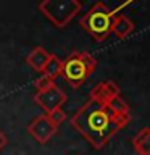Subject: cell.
Returning <instances> with one entry per match:
<instances>
[{
  "mask_svg": "<svg viewBox=\"0 0 150 155\" xmlns=\"http://www.w3.org/2000/svg\"><path fill=\"white\" fill-rule=\"evenodd\" d=\"M70 123L92 147L100 150L129 121L118 118L106 105L89 99L70 118Z\"/></svg>",
  "mask_w": 150,
  "mask_h": 155,
  "instance_id": "6da1fadb",
  "label": "cell"
},
{
  "mask_svg": "<svg viewBox=\"0 0 150 155\" xmlns=\"http://www.w3.org/2000/svg\"><path fill=\"white\" fill-rule=\"evenodd\" d=\"M118 13H116L115 10L108 8L102 2H97L95 5H92V8L79 19V26L84 29L87 34H90V36L94 37V41L103 42L111 34V24H113V18Z\"/></svg>",
  "mask_w": 150,
  "mask_h": 155,
  "instance_id": "7a4b0ae2",
  "label": "cell"
},
{
  "mask_svg": "<svg viewBox=\"0 0 150 155\" xmlns=\"http://www.w3.org/2000/svg\"><path fill=\"white\" fill-rule=\"evenodd\" d=\"M97 68V60L90 53L74 50L63 60L61 76L71 87H81Z\"/></svg>",
  "mask_w": 150,
  "mask_h": 155,
  "instance_id": "3957f363",
  "label": "cell"
},
{
  "mask_svg": "<svg viewBox=\"0 0 150 155\" xmlns=\"http://www.w3.org/2000/svg\"><path fill=\"white\" fill-rule=\"evenodd\" d=\"M37 8L53 26L63 29L81 12L82 5L77 0H42Z\"/></svg>",
  "mask_w": 150,
  "mask_h": 155,
  "instance_id": "277c9868",
  "label": "cell"
},
{
  "mask_svg": "<svg viewBox=\"0 0 150 155\" xmlns=\"http://www.w3.org/2000/svg\"><path fill=\"white\" fill-rule=\"evenodd\" d=\"M26 131H28V134L31 136V137L36 139V142L44 145L57 134L58 128L48 120V116L45 113H42V115L36 116V118L28 124Z\"/></svg>",
  "mask_w": 150,
  "mask_h": 155,
  "instance_id": "5b68a950",
  "label": "cell"
},
{
  "mask_svg": "<svg viewBox=\"0 0 150 155\" xmlns=\"http://www.w3.org/2000/svg\"><path fill=\"white\" fill-rule=\"evenodd\" d=\"M66 99H68L66 94L57 84L52 86L47 91L36 92V95H34V102L44 110L45 115L53 111V110H57V108H61V105L66 102Z\"/></svg>",
  "mask_w": 150,
  "mask_h": 155,
  "instance_id": "8992f818",
  "label": "cell"
},
{
  "mask_svg": "<svg viewBox=\"0 0 150 155\" xmlns=\"http://www.w3.org/2000/svg\"><path fill=\"white\" fill-rule=\"evenodd\" d=\"M119 95V87L118 84H115L113 81H102L99 84H95L92 87L90 94H89V99L97 102V104H102V105H106L111 99Z\"/></svg>",
  "mask_w": 150,
  "mask_h": 155,
  "instance_id": "52a82bcc",
  "label": "cell"
},
{
  "mask_svg": "<svg viewBox=\"0 0 150 155\" xmlns=\"http://www.w3.org/2000/svg\"><path fill=\"white\" fill-rule=\"evenodd\" d=\"M53 57V53L45 50L44 47H34L26 57V63L37 73H44L47 63L50 61V58Z\"/></svg>",
  "mask_w": 150,
  "mask_h": 155,
  "instance_id": "ba28073f",
  "label": "cell"
},
{
  "mask_svg": "<svg viewBox=\"0 0 150 155\" xmlns=\"http://www.w3.org/2000/svg\"><path fill=\"white\" fill-rule=\"evenodd\" d=\"M134 31V23L131 21L128 16L118 13L113 18V24H111V34H115L118 39H126L131 32Z\"/></svg>",
  "mask_w": 150,
  "mask_h": 155,
  "instance_id": "9c48e42d",
  "label": "cell"
},
{
  "mask_svg": "<svg viewBox=\"0 0 150 155\" xmlns=\"http://www.w3.org/2000/svg\"><path fill=\"white\" fill-rule=\"evenodd\" d=\"M132 147L137 155H148L150 153V128L140 129L132 137Z\"/></svg>",
  "mask_w": 150,
  "mask_h": 155,
  "instance_id": "30bf717a",
  "label": "cell"
},
{
  "mask_svg": "<svg viewBox=\"0 0 150 155\" xmlns=\"http://www.w3.org/2000/svg\"><path fill=\"white\" fill-rule=\"evenodd\" d=\"M106 107L113 111V113L118 116V118H123L126 121H131V111H129V105L126 104V102L121 99V97H115V99H111Z\"/></svg>",
  "mask_w": 150,
  "mask_h": 155,
  "instance_id": "8fae6325",
  "label": "cell"
},
{
  "mask_svg": "<svg viewBox=\"0 0 150 155\" xmlns=\"http://www.w3.org/2000/svg\"><path fill=\"white\" fill-rule=\"evenodd\" d=\"M61 71H63V60H60L57 55H53L50 58V61L47 63V66H45V70H44L42 74L55 81V78L61 76Z\"/></svg>",
  "mask_w": 150,
  "mask_h": 155,
  "instance_id": "7c38bea8",
  "label": "cell"
},
{
  "mask_svg": "<svg viewBox=\"0 0 150 155\" xmlns=\"http://www.w3.org/2000/svg\"><path fill=\"white\" fill-rule=\"evenodd\" d=\"M52 86H55V81L50 79V78H47V76H44V74L34 81V87L37 89V92L47 91V89H50Z\"/></svg>",
  "mask_w": 150,
  "mask_h": 155,
  "instance_id": "4fadbf2b",
  "label": "cell"
},
{
  "mask_svg": "<svg viewBox=\"0 0 150 155\" xmlns=\"http://www.w3.org/2000/svg\"><path fill=\"white\" fill-rule=\"evenodd\" d=\"M47 116H48V120L57 126V128L63 123V121H66V113H65V110H63V108L53 110V111H50V113H47Z\"/></svg>",
  "mask_w": 150,
  "mask_h": 155,
  "instance_id": "5bb4252c",
  "label": "cell"
},
{
  "mask_svg": "<svg viewBox=\"0 0 150 155\" xmlns=\"http://www.w3.org/2000/svg\"><path fill=\"white\" fill-rule=\"evenodd\" d=\"M7 144H8V137H7V134H5L3 131L0 129V150H3L5 147H7Z\"/></svg>",
  "mask_w": 150,
  "mask_h": 155,
  "instance_id": "9a60e30c",
  "label": "cell"
},
{
  "mask_svg": "<svg viewBox=\"0 0 150 155\" xmlns=\"http://www.w3.org/2000/svg\"><path fill=\"white\" fill-rule=\"evenodd\" d=\"M148 155H150V153H148Z\"/></svg>",
  "mask_w": 150,
  "mask_h": 155,
  "instance_id": "2e32d148",
  "label": "cell"
}]
</instances>
